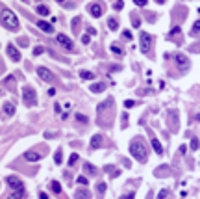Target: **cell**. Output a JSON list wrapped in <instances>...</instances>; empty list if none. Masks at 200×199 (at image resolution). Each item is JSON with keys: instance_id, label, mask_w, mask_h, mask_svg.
Wrapping results in <instances>:
<instances>
[{"instance_id": "3", "label": "cell", "mask_w": 200, "mask_h": 199, "mask_svg": "<svg viewBox=\"0 0 200 199\" xmlns=\"http://www.w3.org/2000/svg\"><path fill=\"white\" fill-rule=\"evenodd\" d=\"M22 101L26 103V106H35V104H37V97H35L33 88L26 86V88L22 89Z\"/></svg>"}, {"instance_id": "6", "label": "cell", "mask_w": 200, "mask_h": 199, "mask_svg": "<svg viewBox=\"0 0 200 199\" xmlns=\"http://www.w3.org/2000/svg\"><path fill=\"white\" fill-rule=\"evenodd\" d=\"M37 75H39V78H41L43 82H52L54 80L52 71H48L46 67H37Z\"/></svg>"}, {"instance_id": "10", "label": "cell", "mask_w": 200, "mask_h": 199, "mask_svg": "<svg viewBox=\"0 0 200 199\" xmlns=\"http://www.w3.org/2000/svg\"><path fill=\"white\" fill-rule=\"evenodd\" d=\"M37 26L43 30V32H46V34H52L54 32V26L50 24V22H45V21H39L37 22Z\"/></svg>"}, {"instance_id": "5", "label": "cell", "mask_w": 200, "mask_h": 199, "mask_svg": "<svg viewBox=\"0 0 200 199\" xmlns=\"http://www.w3.org/2000/svg\"><path fill=\"white\" fill-rule=\"evenodd\" d=\"M150 47H152V36L146 32H141V50L146 54L150 50Z\"/></svg>"}, {"instance_id": "31", "label": "cell", "mask_w": 200, "mask_h": 199, "mask_svg": "<svg viewBox=\"0 0 200 199\" xmlns=\"http://www.w3.org/2000/svg\"><path fill=\"white\" fill-rule=\"evenodd\" d=\"M76 119L80 121V123H87V117H85V115H82V114H76Z\"/></svg>"}, {"instance_id": "15", "label": "cell", "mask_w": 200, "mask_h": 199, "mask_svg": "<svg viewBox=\"0 0 200 199\" xmlns=\"http://www.w3.org/2000/svg\"><path fill=\"white\" fill-rule=\"evenodd\" d=\"M4 112H6V115H13L15 114V106L11 103H4Z\"/></svg>"}, {"instance_id": "7", "label": "cell", "mask_w": 200, "mask_h": 199, "mask_svg": "<svg viewBox=\"0 0 200 199\" xmlns=\"http://www.w3.org/2000/svg\"><path fill=\"white\" fill-rule=\"evenodd\" d=\"M6 182H7V184H9L13 190H17V192H19V190H24V188H22V182H21V179H19V177H7Z\"/></svg>"}, {"instance_id": "12", "label": "cell", "mask_w": 200, "mask_h": 199, "mask_svg": "<svg viewBox=\"0 0 200 199\" xmlns=\"http://www.w3.org/2000/svg\"><path fill=\"white\" fill-rule=\"evenodd\" d=\"M102 145V134H95L91 140V149H98Z\"/></svg>"}, {"instance_id": "43", "label": "cell", "mask_w": 200, "mask_h": 199, "mask_svg": "<svg viewBox=\"0 0 200 199\" xmlns=\"http://www.w3.org/2000/svg\"><path fill=\"white\" fill-rule=\"evenodd\" d=\"M45 138H48V140H52V138H54V134H52V132H46V134H45Z\"/></svg>"}, {"instance_id": "40", "label": "cell", "mask_w": 200, "mask_h": 199, "mask_svg": "<svg viewBox=\"0 0 200 199\" xmlns=\"http://www.w3.org/2000/svg\"><path fill=\"white\" fill-rule=\"evenodd\" d=\"M178 32H180V28L176 26V28H172V30H171V36H174V34H178Z\"/></svg>"}, {"instance_id": "26", "label": "cell", "mask_w": 200, "mask_h": 199, "mask_svg": "<svg viewBox=\"0 0 200 199\" xmlns=\"http://www.w3.org/2000/svg\"><path fill=\"white\" fill-rule=\"evenodd\" d=\"M54 160H56V164H61V160H63V154H61V151H58V153L54 154Z\"/></svg>"}, {"instance_id": "41", "label": "cell", "mask_w": 200, "mask_h": 199, "mask_svg": "<svg viewBox=\"0 0 200 199\" xmlns=\"http://www.w3.org/2000/svg\"><path fill=\"white\" fill-rule=\"evenodd\" d=\"M48 95H50V97H54V95H56V89L50 88V89H48Z\"/></svg>"}, {"instance_id": "8", "label": "cell", "mask_w": 200, "mask_h": 199, "mask_svg": "<svg viewBox=\"0 0 200 199\" xmlns=\"http://www.w3.org/2000/svg\"><path fill=\"white\" fill-rule=\"evenodd\" d=\"M58 43H60V45H63L67 50L72 49V39H70V37H67L65 34H58Z\"/></svg>"}, {"instance_id": "20", "label": "cell", "mask_w": 200, "mask_h": 199, "mask_svg": "<svg viewBox=\"0 0 200 199\" xmlns=\"http://www.w3.org/2000/svg\"><path fill=\"white\" fill-rule=\"evenodd\" d=\"M108 26H109V28H111V30H117V28H119V21H117V19H109V21H108Z\"/></svg>"}, {"instance_id": "44", "label": "cell", "mask_w": 200, "mask_h": 199, "mask_svg": "<svg viewBox=\"0 0 200 199\" xmlns=\"http://www.w3.org/2000/svg\"><path fill=\"white\" fill-rule=\"evenodd\" d=\"M195 119H197V121H200V114H197V117H195Z\"/></svg>"}, {"instance_id": "22", "label": "cell", "mask_w": 200, "mask_h": 199, "mask_svg": "<svg viewBox=\"0 0 200 199\" xmlns=\"http://www.w3.org/2000/svg\"><path fill=\"white\" fill-rule=\"evenodd\" d=\"M37 13L39 15H48L50 11H48V7H46V6H43V4H41V6H37Z\"/></svg>"}, {"instance_id": "39", "label": "cell", "mask_w": 200, "mask_h": 199, "mask_svg": "<svg viewBox=\"0 0 200 199\" xmlns=\"http://www.w3.org/2000/svg\"><path fill=\"white\" fill-rule=\"evenodd\" d=\"M122 6H124V4H122V2H119V4H115L113 7H115V9H122Z\"/></svg>"}, {"instance_id": "32", "label": "cell", "mask_w": 200, "mask_h": 199, "mask_svg": "<svg viewBox=\"0 0 200 199\" xmlns=\"http://www.w3.org/2000/svg\"><path fill=\"white\" fill-rule=\"evenodd\" d=\"M96 190H98L100 194H104V192H106V184H104V182H98V186H96Z\"/></svg>"}, {"instance_id": "23", "label": "cell", "mask_w": 200, "mask_h": 199, "mask_svg": "<svg viewBox=\"0 0 200 199\" xmlns=\"http://www.w3.org/2000/svg\"><path fill=\"white\" fill-rule=\"evenodd\" d=\"M84 169H85V171H87V173H89V175H95V173H96V169H95V167H93V166H91V164H85V166H84Z\"/></svg>"}, {"instance_id": "28", "label": "cell", "mask_w": 200, "mask_h": 199, "mask_svg": "<svg viewBox=\"0 0 200 199\" xmlns=\"http://www.w3.org/2000/svg\"><path fill=\"white\" fill-rule=\"evenodd\" d=\"M167 196H169V192H167V190H161V192L158 194V199H167Z\"/></svg>"}, {"instance_id": "42", "label": "cell", "mask_w": 200, "mask_h": 199, "mask_svg": "<svg viewBox=\"0 0 200 199\" xmlns=\"http://www.w3.org/2000/svg\"><path fill=\"white\" fill-rule=\"evenodd\" d=\"M39 199H48V196H46L45 192H41V194H39Z\"/></svg>"}, {"instance_id": "16", "label": "cell", "mask_w": 200, "mask_h": 199, "mask_svg": "<svg viewBox=\"0 0 200 199\" xmlns=\"http://www.w3.org/2000/svg\"><path fill=\"white\" fill-rule=\"evenodd\" d=\"M76 199H91V194L85 190H78L76 192Z\"/></svg>"}, {"instance_id": "29", "label": "cell", "mask_w": 200, "mask_h": 199, "mask_svg": "<svg viewBox=\"0 0 200 199\" xmlns=\"http://www.w3.org/2000/svg\"><path fill=\"white\" fill-rule=\"evenodd\" d=\"M135 101H124V106H126V108H133V106H135Z\"/></svg>"}, {"instance_id": "21", "label": "cell", "mask_w": 200, "mask_h": 199, "mask_svg": "<svg viewBox=\"0 0 200 199\" xmlns=\"http://www.w3.org/2000/svg\"><path fill=\"white\" fill-rule=\"evenodd\" d=\"M191 34H193V36H198L200 34V21H197L193 24V28H191Z\"/></svg>"}, {"instance_id": "2", "label": "cell", "mask_w": 200, "mask_h": 199, "mask_svg": "<svg viewBox=\"0 0 200 199\" xmlns=\"http://www.w3.org/2000/svg\"><path fill=\"white\" fill-rule=\"evenodd\" d=\"M130 153H132V157L137 158L139 162H144V160H146V147H144L139 140H133L130 143Z\"/></svg>"}, {"instance_id": "37", "label": "cell", "mask_w": 200, "mask_h": 199, "mask_svg": "<svg viewBox=\"0 0 200 199\" xmlns=\"http://www.w3.org/2000/svg\"><path fill=\"white\" fill-rule=\"evenodd\" d=\"M120 199H135V196H133V194H124Z\"/></svg>"}, {"instance_id": "19", "label": "cell", "mask_w": 200, "mask_h": 199, "mask_svg": "<svg viewBox=\"0 0 200 199\" xmlns=\"http://www.w3.org/2000/svg\"><path fill=\"white\" fill-rule=\"evenodd\" d=\"M104 88H106V84H102V82H100V84H93V86H91V91H93V93H98V91H102Z\"/></svg>"}, {"instance_id": "33", "label": "cell", "mask_w": 200, "mask_h": 199, "mask_svg": "<svg viewBox=\"0 0 200 199\" xmlns=\"http://www.w3.org/2000/svg\"><path fill=\"white\" fill-rule=\"evenodd\" d=\"M139 24H141V19L137 17V15H133V26H135V28H139Z\"/></svg>"}, {"instance_id": "24", "label": "cell", "mask_w": 200, "mask_h": 199, "mask_svg": "<svg viewBox=\"0 0 200 199\" xmlns=\"http://www.w3.org/2000/svg\"><path fill=\"white\" fill-rule=\"evenodd\" d=\"M198 147H200V142L197 138H193V140H191V151H197Z\"/></svg>"}, {"instance_id": "34", "label": "cell", "mask_w": 200, "mask_h": 199, "mask_svg": "<svg viewBox=\"0 0 200 199\" xmlns=\"http://www.w3.org/2000/svg\"><path fill=\"white\" fill-rule=\"evenodd\" d=\"M135 6H139V7L146 6V0H135Z\"/></svg>"}, {"instance_id": "35", "label": "cell", "mask_w": 200, "mask_h": 199, "mask_svg": "<svg viewBox=\"0 0 200 199\" xmlns=\"http://www.w3.org/2000/svg\"><path fill=\"white\" fill-rule=\"evenodd\" d=\"M41 52H43V47H35V49H33V54H35V56H39Z\"/></svg>"}, {"instance_id": "30", "label": "cell", "mask_w": 200, "mask_h": 199, "mask_svg": "<svg viewBox=\"0 0 200 199\" xmlns=\"http://www.w3.org/2000/svg\"><path fill=\"white\" fill-rule=\"evenodd\" d=\"M111 50H113V52H115V54H119V56H120V54H122V49H119V47H117V45H111Z\"/></svg>"}, {"instance_id": "4", "label": "cell", "mask_w": 200, "mask_h": 199, "mask_svg": "<svg viewBox=\"0 0 200 199\" xmlns=\"http://www.w3.org/2000/svg\"><path fill=\"white\" fill-rule=\"evenodd\" d=\"M174 61H176V65H178L182 71H187V69H189V58H187L185 54L176 52L174 54Z\"/></svg>"}, {"instance_id": "25", "label": "cell", "mask_w": 200, "mask_h": 199, "mask_svg": "<svg viewBox=\"0 0 200 199\" xmlns=\"http://www.w3.org/2000/svg\"><path fill=\"white\" fill-rule=\"evenodd\" d=\"M76 181H78V182H80V184H82V186H87V184H89V181H87V177H84V175H80V177H78V179H76Z\"/></svg>"}, {"instance_id": "13", "label": "cell", "mask_w": 200, "mask_h": 199, "mask_svg": "<svg viewBox=\"0 0 200 199\" xmlns=\"http://www.w3.org/2000/svg\"><path fill=\"white\" fill-rule=\"evenodd\" d=\"M24 158L28 160V162H37V160H41V154H39V153H33V151H28V153L24 154Z\"/></svg>"}, {"instance_id": "14", "label": "cell", "mask_w": 200, "mask_h": 199, "mask_svg": "<svg viewBox=\"0 0 200 199\" xmlns=\"http://www.w3.org/2000/svg\"><path fill=\"white\" fill-rule=\"evenodd\" d=\"M152 147H154V151L158 154H161L163 153V147H161V143H159V140L158 138H152Z\"/></svg>"}, {"instance_id": "9", "label": "cell", "mask_w": 200, "mask_h": 199, "mask_svg": "<svg viewBox=\"0 0 200 199\" xmlns=\"http://www.w3.org/2000/svg\"><path fill=\"white\" fill-rule=\"evenodd\" d=\"M7 54H9V58L13 61H19V60H21V52H19L13 45H7Z\"/></svg>"}, {"instance_id": "38", "label": "cell", "mask_w": 200, "mask_h": 199, "mask_svg": "<svg viewBox=\"0 0 200 199\" xmlns=\"http://www.w3.org/2000/svg\"><path fill=\"white\" fill-rule=\"evenodd\" d=\"M82 41H84V43H85V45H87V43H89V41H91V37H89V36H84V37H82Z\"/></svg>"}, {"instance_id": "1", "label": "cell", "mask_w": 200, "mask_h": 199, "mask_svg": "<svg viewBox=\"0 0 200 199\" xmlns=\"http://www.w3.org/2000/svg\"><path fill=\"white\" fill-rule=\"evenodd\" d=\"M2 24L7 30H17L19 28V19L13 11H9L6 6H2Z\"/></svg>"}, {"instance_id": "11", "label": "cell", "mask_w": 200, "mask_h": 199, "mask_svg": "<svg viewBox=\"0 0 200 199\" xmlns=\"http://www.w3.org/2000/svg\"><path fill=\"white\" fill-rule=\"evenodd\" d=\"M89 11H91L93 17H100L102 15V6L100 4H91V6H89Z\"/></svg>"}, {"instance_id": "36", "label": "cell", "mask_w": 200, "mask_h": 199, "mask_svg": "<svg viewBox=\"0 0 200 199\" xmlns=\"http://www.w3.org/2000/svg\"><path fill=\"white\" fill-rule=\"evenodd\" d=\"M124 39H132V32L130 30H124Z\"/></svg>"}, {"instance_id": "17", "label": "cell", "mask_w": 200, "mask_h": 199, "mask_svg": "<svg viewBox=\"0 0 200 199\" xmlns=\"http://www.w3.org/2000/svg\"><path fill=\"white\" fill-rule=\"evenodd\" d=\"M50 188H52L54 194H61V184H60V182L52 181V182H50Z\"/></svg>"}, {"instance_id": "27", "label": "cell", "mask_w": 200, "mask_h": 199, "mask_svg": "<svg viewBox=\"0 0 200 199\" xmlns=\"http://www.w3.org/2000/svg\"><path fill=\"white\" fill-rule=\"evenodd\" d=\"M76 162H78V154L72 153V154H70V158H69V164L72 166V164H76Z\"/></svg>"}, {"instance_id": "18", "label": "cell", "mask_w": 200, "mask_h": 199, "mask_svg": "<svg viewBox=\"0 0 200 199\" xmlns=\"http://www.w3.org/2000/svg\"><path fill=\"white\" fill-rule=\"evenodd\" d=\"M80 76H82L84 80H93V78H95V75H93L91 71H82V73H80Z\"/></svg>"}]
</instances>
